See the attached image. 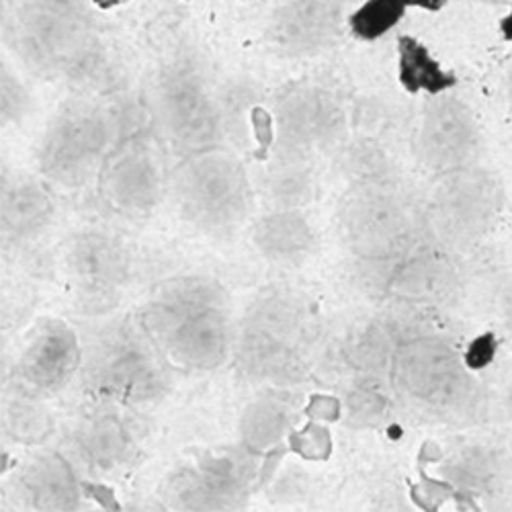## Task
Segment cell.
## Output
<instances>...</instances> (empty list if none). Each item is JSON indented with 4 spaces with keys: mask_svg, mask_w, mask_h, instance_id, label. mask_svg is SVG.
<instances>
[{
    "mask_svg": "<svg viewBox=\"0 0 512 512\" xmlns=\"http://www.w3.org/2000/svg\"><path fill=\"white\" fill-rule=\"evenodd\" d=\"M398 82L410 95L426 93L437 97L441 93L457 87V76L447 70L431 52V48L422 44L414 35L398 37Z\"/></svg>",
    "mask_w": 512,
    "mask_h": 512,
    "instance_id": "cell-1",
    "label": "cell"
},
{
    "mask_svg": "<svg viewBox=\"0 0 512 512\" xmlns=\"http://www.w3.org/2000/svg\"><path fill=\"white\" fill-rule=\"evenodd\" d=\"M410 9L402 0H363L347 17L351 35L365 44H373L400 27Z\"/></svg>",
    "mask_w": 512,
    "mask_h": 512,
    "instance_id": "cell-2",
    "label": "cell"
},
{
    "mask_svg": "<svg viewBox=\"0 0 512 512\" xmlns=\"http://www.w3.org/2000/svg\"><path fill=\"white\" fill-rule=\"evenodd\" d=\"M498 351V343H496V336L492 332H486L478 338L472 340V345L467 347L465 351V365L474 371H480L484 367H488Z\"/></svg>",
    "mask_w": 512,
    "mask_h": 512,
    "instance_id": "cell-3",
    "label": "cell"
},
{
    "mask_svg": "<svg viewBox=\"0 0 512 512\" xmlns=\"http://www.w3.org/2000/svg\"><path fill=\"white\" fill-rule=\"evenodd\" d=\"M402 3H404L410 11L441 13L445 7H449L451 0H402Z\"/></svg>",
    "mask_w": 512,
    "mask_h": 512,
    "instance_id": "cell-4",
    "label": "cell"
},
{
    "mask_svg": "<svg viewBox=\"0 0 512 512\" xmlns=\"http://www.w3.org/2000/svg\"><path fill=\"white\" fill-rule=\"evenodd\" d=\"M498 31L506 44H512V0L508 3L506 11L502 13V17L498 19Z\"/></svg>",
    "mask_w": 512,
    "mask_h": 512,
    "instance_id": "cell-5",
    "label": "cell"
}]
</instances>
